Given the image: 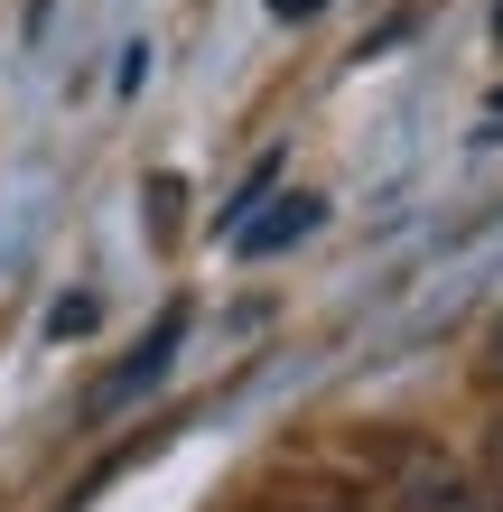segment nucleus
Instances as JSON below:
<instances>
[{"label": "nucleus", "mask_w": 503, "mask_h": 512, "mask_svg": "<svg viewBox=\"0 0 503 512\" xmlns=\"http://www.w3.org/2000/svg\"><path fill=\"white\" fill-rule=\"evenodd\" d=\"M177 345H187V308H168V317L150 326V336H140V345L122 354V364H112V382H94V391H84V410H94V419H112V410L150 401V391L168 382V364H177Z\"/></svg>", "instance_id": "2"}, {"label": "nucleus", "mask_w": 503, "mask_h": 512, "mask_svg": "<svg viewBox=\"0 0 503 512\" xmlns=\"http://www.w3.org/2000/svg\"><path fill=\"white\" fill-rule=\"evenodd\" d=\"M494 47H503V0H494Z\"/></svg>", "instance_id": "8"}, {"label": "nucleus", "mask_w": 503, "mask_h": 512, "mask_svg": "<svg viewBox=\"0 0 503 512\" xmlns=\"http://www.w3.org/2000/svg\"><path fill=\"white\" fill-rule=\"evenodd\" d=\"M485 364H494V373H503V317H494V336H485Z\"/></svg>", "instance_id": "7"}, {"label": "nucleus", "mask_w": 503, "mask_h": 512, "mask_svg": "<svg viewBox=\"0 0 503 512\" xmlns=\"http://www.w3.org/2000/svg\"><path fill=\"white\" fill-rule=\"evenodd\" d=\"M476 131H485V140H503V94L485 103V122H476Z\"/></svg>", "instance_id": "6"}, {"label": "nucleus", "mask_w": 503, "mask_h": 512, "mask_svg": "<svg viewBox=\"0 0 503 512\" xmlns=\"http://www.w3.org/2000/svg\"><path fill=\"white\" fill-rule=\"evenodd\" d=\"M317 224H327V196H280L271 215H252L243 233H233V252H243V261H261V252H289V243H308Z\"/></svg>", "instance_id": "3"}, {"label": "nucleus", "mask_w": 503, "mask_h": 512, "mask_svg": "<svg viewBox=\"0 0 503 512\" xmlns=\"http://www.w3.org/2000/svg\"><path fill=\"white\" fill-rule=\"evenodd\" d=\"M485 485H494V503H503V429L485 438Z\"/></svg>", "instance_id": "4"}, {"label": "nucleus", "mask_w": 503, "mask_h": 512, "mask_svg": "<svg viewBox=\"0 0 503 512\" xmlns=\"http://www.w3.org/2000/svg\"><path fill=\"white\" fill-rule=\"evenodd\" d=\"M392 512H503L485 475H466L448 447H429V438H410L401 457H392Z\"/></svg>", "instance_id": "1"}, {"label": "nucleus", "mask_w": 503, "mask_h": 512, "mask_svg": "<svg viewBox=\"0 0 503 512\" xmlns=\"http://www.w3.org/2000/svg\"><path fill=\"white\" fill-rule=\"evenodd\" d=\"M327 0H271V19H317Z\"/></svg>", "instance_id": "5"}]
</instances>
